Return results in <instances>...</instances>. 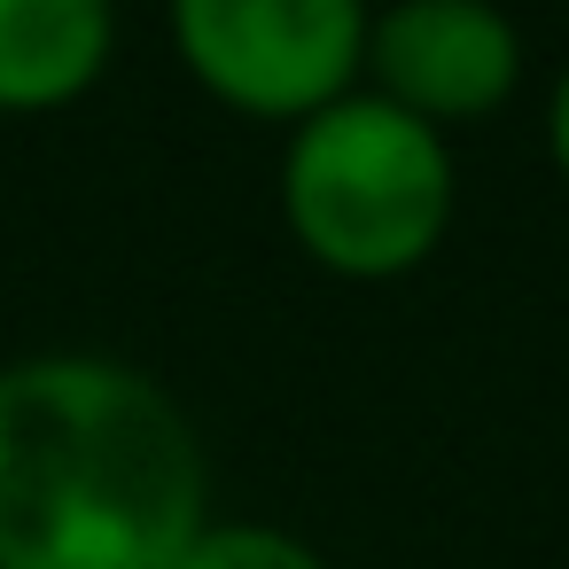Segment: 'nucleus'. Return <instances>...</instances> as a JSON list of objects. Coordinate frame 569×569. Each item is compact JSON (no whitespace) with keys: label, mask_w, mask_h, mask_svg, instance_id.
<instances>
[{"label":"nucleus","mask_w":569,"mask_h":569,"mask_svg":"<svg viewBox=\"0 0 569 569\" xmlns=\"http://www.w3.org/2000/svg\"><path fill=\"white\" fill-rule=\"evenodd\" d=\"M180 569H328V561L273 522H203V538L180 553Z\"/></svg>","instance_id":"423d86ee"},{"label":"nucleus","mask_w":569,"mask_h":569,"mask_svg":"<svg viewBox=\"0 0 569 569\" xmlns=\"http://www.w3.org/2000/svg\"><path fill=\"white\" fill-rule=\"evenodd\" d=\"M180 71L234 118L305 126L367 63V0H164Z\"/></svg>","instance_id":"7ed1b4c3"},{"label":"nucleus","mask_w":569,"mask_h":569,"mask_svg":"<svg viewBox=\"0 0 569 569\" xmlns=\"http://www.w3.org/2000/svg\"><path fill=\"white\" fill-rule=\"evenodd\" d=\"M118 48V0H0V118L79 102Z\"/></svg>","instance_id":"39448f33"},{"label":"nucleus","mask_w":569,"mask_h":569,"mask_svg":"<svg viewBox=\"0 0 569 569\" xmlns=\"http://www.w3.org/2000/svg\"><path fill=\"white\" fill-rule=\"evenodd\" d=\"M546 149H553V172L569 180V71L553 79V102H546Z\"/></svg>","instance_id":"0eeeda50"},{"label":"nucleus","mask_w":569,"mask_h":569,"mask_svg":"<svg viewBox=\"0 0 569 569\" xmlns=\"http://www.w3.org/2000/svg\"><path fill=\"white\" fill-rule=\"evenodd\" d=\"M390 110L421 118L429 133L483 126L522 87V32L499 0H390L367 17V63H359Z\"/></svg>","instance_id":"20e7f679"},{"label":"nucleus","mask_w":569,"mask_h":569,"mask_svg":"<svg viewBox=\"0 0 569 569\" xmlns=\"http://www.w3.org/2000/svg\"><path fill=\"white\" fill-rule=\"evenodd\" d=\"M203 445L172 390L102 351L0 367V569H180Z\"/></svg>","instance_id":"f257e3e1"},{"label":"nucleus","mask_w":569,"mask_h":569,"mask_svg":"<svg viewBox=\"0 0 569 569\" xmlns=\"http://www.w3.org/2000/svg\"><path fill=\"white\" fill-rule=\"evenodd\" d=\"M452 149L382 94H343L289 126L281 149V219L297 250L343 281L413 273L452 227Z\"/></svg>","instance_id":"f03ea898"}]
</instances>
